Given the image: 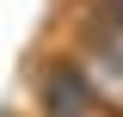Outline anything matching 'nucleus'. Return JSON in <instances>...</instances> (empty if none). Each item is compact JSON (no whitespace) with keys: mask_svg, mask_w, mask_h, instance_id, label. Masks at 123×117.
<instances>
[{"mask_svg":"<svg viewBox=\"0 0 123 117\" xmlns=\"http://www.w3.org/2000/svg\"><path fill=\"white\" fill-rule=\"evenodd\" d=\"M25 99H31V117H105V105L92 99L86 74L74 68L68 49L37 56L25 68Z\"/></svg>","mask_w":123,"mask_h":117,"instance_id":"nucleus-1","label":"nucleus"},{"mask_svg":"<svg viewBox=\"0 0 123 117\" xmlns=\"http://www.w3.org/2000/svg\"><path fill=\"white\" fill-rule=\"evenodd\" d=\"M74 68L86 74L92 99L105 105V117H123V49H105V43H68Z\"/></svg>","mask_w":123,"mask_h":117,"instance_id":"nucleus-2","label":"nucleus"},{"mask_svg":"<svg viewBox=\"0 0 123 117\" xmlns=\"http://www.w3.org/2000/svg\"><path fill=\"white\" fill-rule=\"evenodd\" d=\"M68 43L123 49V0H80V19L68 25Z\"/></svg>","mask_w":123,"mask_h":117,"instance_id":"nucleus-3","label":"nucleus"}]
</instances>
